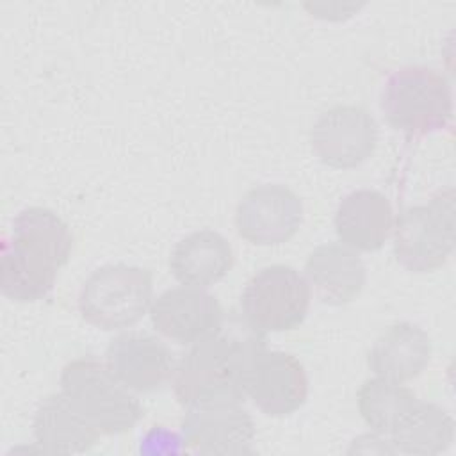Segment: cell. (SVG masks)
<instances>
[{
    "label": "cell",
    "instance_id": "5",
    "mask_svg": "<svg viewBox=\"0 0 456 456\" xmlns=\"http://www.w3.org/2000/svg\"><path fill=\"white\" fill-rule=\"evenodd\" d=\"M454 189L431 196L429 203L406 208L394 224V253L397 262L413 273L442 267L454 249Z\"/></svg>",
    "mask_w": 456,
    "mask_h": 456
},
{
    "label": "cell",
    "instance_id": "19",
    "mask_svg": "<svg viewBox=\"0 0 456 456\" xmlns=\"http://www.w3.org/2000/svg\"><path fill=\"white\" fill-rule=\"evenodd\" d=\"M388 435L394 452L438 454L454 440V420L444 408L417 399Z\"/></svg>",
    "mask_w": 456,
    "mask_h": 456
},
{
    "label": "cell",
    "instance_id": "18",
    "mask_svg": "<svg viewBox=\"0 0 456 456\" xmlns=\"http://www.w3.org/2000/svg\"><path fill=\"white\" fill-rule=\"evenodd\" d=\"M9 242L27 256L57 271L68 264L73 248L68 224L53 210L45 207L23 208L12 221Z\"/></svg>",
    "mask_w": 456,
    "mask_h": 456
},
{
    "label": "cell",
    "instance_id": "8",
    "mask_svg": "<svg viewBox=\"0 0 456 456\" xmlns=\"http://www.w3.org/2000/svg\"><path fill=\"white\" fill-rule=\"evenodd\" d=\"M314 155L335 169H351L365 162L378 144L376 119L360 105H335L312 126Z\"/></svg>",
    "mask_w": 456,
    "mask_h": 456
},
{
    "label": "cell",
    "instance_id": "13",
    "mask_svg": "<svg viewBox=\"0 0 456 456\" xmlns=\"http://www.w3.org/2000/svg\"><path fill=\"white\" fill-rule=\"evenodd\" d=\"M333 224L344 246L354 251H376L394 230V210L385 194L358 189L340 200Z\"/></svg>",
    "mask_w": 456,
    "mask_h": 456
},
{
    "label": "cell",
    "instance_id": "3",
    "mask_svg": "<svg viewBox=\"0 0 456 456\" xmlns=\"http://www.w3.org/2000/svg\"><path fill=\"white\" fill-rule=\"evenodd\" d=\"M59 383L61 392L102 435L125 433L142 417L139 399L96 358L71 360Z\"/></svg>",
    "mask_w": 456,
    "mask_h": 456
},
{
    "label": "cell",
    "instance_id": "9",
    "mask_svg": "<svg viewBox=\"0 0 456 456\" xmlns=\"http://www.w3.org/2000/svg\"><path fill=\"white\" fill-rule=\"evenodd\" d=\"M244 397L265 415L285 417L299 410L308 397L303 363L290 353L262 347L244 376Z\"/></svg>",
    "mask_w": 456,
    "mask_h": 456
},
{
    "label": "cell",
    "instance_id": "14",
    "mask_svg": "<svg viewBox=\"0 0 456 456\" xmlns=\"http://www.w3.org/2000/svg\"><path fill=\"white\" fill-rule=\"evenodd\" d=\"M305 278L322 303L340 306L362 292L367 281V269L354 249L342 242H328L308 255Z\"/></svg>",
    "mask_w": 456,
    "mask_h": 456
},
{
    "label": "cell",
    "instance_id": "16",
    "mask_svg": "<svg viewBox=\"0 0 456 456\" xmlns=\"http://www.w3.org/2000/svg\"><path fill=\"white\" fill-rule=\"evenodd\" d=\"M32 435L43 451L71 454L91 449L102 433L62 392H57L39 403L32 420Z\"/></svg>",
    "mask_w": 456,
    "mask_h": 456
},
{
    "label": "cell",
    "instance_id": "17",
    "mask_svg": "<svg viewBox=\"0 0 456 456\" xmlns=\"http://www.w3.org/2000/svg\"><path fill=\"white\" fill-rule=\"evenodd\" d=\"M233 265L230 242L214 230H198L182 237L169 256L173 276L189 287H210Z\"/></svg>",
    "mask_w": 456,
    "mask_h": 456
},
{
    "label": "cell",
    "instance_id": "7",
    "mask_svg": "<svg viewBox=\"0 0 456 456\" xmlns=\"http://www.w3.org/2000/svg\"><path fill=\"white\" fill-rule=\"evenodd\" d=\"M180 431L182 442L201 454L253 452L255 424L240 399H214L187 406Z\"/></svg>",
    "mask_w": 456,
    "mask_h": 456
},
{
    "label": "cell",
    "instance_id": "2",
    "mask_svg": "<svg viewBox=\"0 0 456 456\" xmlns=\"http://www.w3.org/2000/svg\"><path fill=\"white\" fill-rule=\"evenodd\" d=\"M387 123L410 137L445 128L452 116V93L447 78L433 68L410 64L385 80L379 98Z\"/></svg>",
    "mask_w": 456,
    "mask_h": 456
},
{
    "label": "cell",
    "instance_id": "12",
    "mask_svg": "<svg viewBox=\"0 0 456 456\" xmlns=\"http://www.w3.org/2000/svg\"><path fill=\"white\" fill-rule=\"evenodd\" d=\"M105 363L112 374L134 392L160 390L175 372L171 349L160 338L148 333H121L110 340Z\"/></svg>",
    "mask_w": 456,
    "mask_h": 456
},
{
    "label": "cell",
    "instance_id": "1",
    "mask_svg": "<svg viewBox=\"0 0 456 456\" xmlns=\"http://www.w3.org/2000/svg\"><path fill=\"white\" fill-rule=\"evenodd\" d=\"M265 347V333L244 315H224L221 326L194 342L173 372V390L180 404L192 406L214 399H244V376L253 356Z\"/></svg>",
    "mask_w": 456,
    "mask_h": 456
},
{
    "label": "cell",
    "instance_id": "6",
    "mask_svg": "<svg viewBox=\"0 0 456 456\" xmlns=\"http://www.w3.org/2000/svg\"><path fill=\"white\" fill-rule=\"evenodd\" d=\"M312 289L306 278L290 265H267L246 283L240 297L242 315L267 333L297 328L308 314Z\"/></svg>",
    "mask_w": 456,
    "mask_h": 456
},
{
    "label": "cell",
    "instance_id": "4",
    "mask_svg": "<svg viewBox=\"0 0 456 456\" xmlns=\"http://www.w3.org/2000/svg\"><path fill=\"white\" fill-rule=\"evenodd\" d=\"M153 299V280L148 269L128 264H109L94 269L78 294V310L86 322L105 330L130 328L142 319Z\"/></svg>",
    "mask_w": 456,
    "mask_h": 456
},
{
    "label": "cell",
    "instance_id": "15",
    "mask_svg": "<svg viewBox=\"0 0 456 456\" xmlns=\"http://www.w3.org/2000/svg\"><path fill=\"white\" fill-rule=\"evenodd\" d=\"M431 351V338L422 328L411 322H395L374 340L367 365L378 378L404 383L428 367Z\"/></svg>",
    "mask_w": 456,
    "mask_h": 456
},
{
    "label": "cell",
    "instance_id": "11",
    "mask_svg": "<svg viewBox=\"0 0 456 456\" xmlns=\"http://www.w3.org/2000/svg\"><path fill=\"white\" fill-rule=\"evenodd\" d=\"M153 328L176 344H194L214 333L223 319L219 301L200 287H173L150 306Z\"/></svg>",
    "mask_w": 456,
    "mask_h": 456
},
{
    "label": "cell",
    "instance_id": "10",
    "mask_svg": "<svg viewBox=\"0 0 456 456\" xmlns=\"http://www.w3.org/2000/svg\"><path fill=\"white\" fill-rule=\"evenodd\" d=\"M303 223L299 196L281 183L249 189L235 210L237 233L256 246H276L292 239Z\"/></svg>",
    "mask_w": 456,
    "mask_h": 456
},
{
    "label": "cell",
    "instance_id": "21",
    "mask_svg": "<svg viewBox=\"0 0 456 456\" xmlns=\"http://www.w3.org/2000/svg\"><path fill=\"white\" fill-rule=\"evenodd\" d=\"M417 401L415 394L403 383H395L383 378H372L363 381L358 388L356 403L363 422L372 433L381 436L388 435L397 420Z\"/></svg>",
    "mask_w": 456,
    "mask_h": 456
},
{
    "label": "cell",
    "instance_id": "20",
    "mask_svg": "<svg viewBox=\"0 0 456 456\" xmlns=\"http://www.w3.org/2000/svg\"><path fill=\"white\" fill-rule=\"evenodd\" d=\"M57 269L37 262L7 242L0 256V289L18 303H34L46 297L57 280Z\"/></svg>",
    "mask_w": 456,
    "mask_h": 456
}]
</instances>
